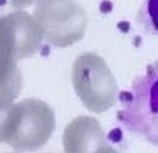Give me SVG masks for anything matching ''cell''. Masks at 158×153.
Wrapping results in <instances>:
<instances>
[{
	"label": "cell",
	"mask_w": 158,
	"mask_h": 153,
	"mask_svg": "<svg viewBox=\"0 0 158 153\" xmlns=\"http://www.w3.org/2000/svg\"><path fill=\"white\" fill-rule=\"evenodd\" d=\"M4 57H1V56H0V63H1V62H2V61H4Z\"/></svg>",
	"instance_id": "cell-8"
},
{
	"label": "cell",
	"mask_w": 158,
	"mask_h": 153,
	"mask_svg": "<svg viewBox=\"0 0 158 153\" xmlns=\"http://www.w3.org/2000/svg\"><path fill=\"white\" fill-rule=\"evenodd\" d=\"M54 129L55 114L51 107L27 99L13 106L6 144L17 151H36L51 139Z\"/></svg>",
	"instance_id": "cell-2"
},
{
	"label": "cell",
	"mask_w": 158,
	"mask_h": 153,
	"mask_svg": "<svg viewBox=\"0 0 158 153\" xmlns=\"http://www.w3.org/2000/svg\"><path fill=\"white\" fill-rule=\"evenodd\" d=\"M76 88L88 110L104 112L116 101V87L102 63L94 57H85L76 66Z\"/></svg>",
	"instance_id": "cell-3"
},
{
	"label": "cell",
	"mask_w": 158,
	"mask_h": 153,
	"mask_svg": "<svg viewBox=\"0 0 158 153\" xmlns=\"http://www.w3.org/2000/svg\"><path fill=\"white\" fill-rule=\"evenodd\" d=\"M64 153H95L107 145L102 126L92 117L73 119L63 131Z\"/></svg>",
	"instance_id": "cell-4"
},
{
	"label": "cell",
	"mask_w": 158,
	"mask_h": 153,
	"mask_svg": "<svg viewBox=\"0 0 158 153\" xmlns=\"http://www.w3.org/2000/svg\"><path fill=\"white\" fill-rule=\"evenodd\" d=\"M138 21L144 31L158 37V0H141Z\"/></svg>",
	"instance_id": "cell-5"
},
{
	"label": "cell",
	"mask_w": 158,
	"mask_h": 153,
	"mask_svg": "<svg viewBox=\"0 0 158 153\" xmlns=\"http://www.w3.org/2000/svg\"><path fill=\"white\" fill-rule=\"evenodd\" d=\"M122 102L119 120L158 147V62L135 79Z\"/></svg>",
	"instance_id": "cell-1"
},
{
	"label": "cell",
	"mask_w": 158,
	"mask_h": 153,
	"mask_svg": "<svg viewBox=\"0 0 158 153\" xmlns=\"http://www.w3.org/2000/svg\"><path fill=\"white\" fill-rule=\"evenodd\" d=\"M95 153H118V152H117V151H116L114 147H111V146H109L107 144V145L102 146V147H101L99 151H96Z\"/></svg>",
	"instance_id": "cell-7"
},
{
	"label": "cell",
	"mask_w": 158,
	"mask_h": 153,
	"mask_svg": "<svg viewBox=\"0 0 158 153\" xmlns=\"http://www.w3.org/2000/svg\"><path fill=\"white\" fill-rule=\"evenodd\" d=\"M12 101L0 98V143H6L13 110Z\"/></svg>",
	"instance_id": "cell-6"
}]
</instances>
